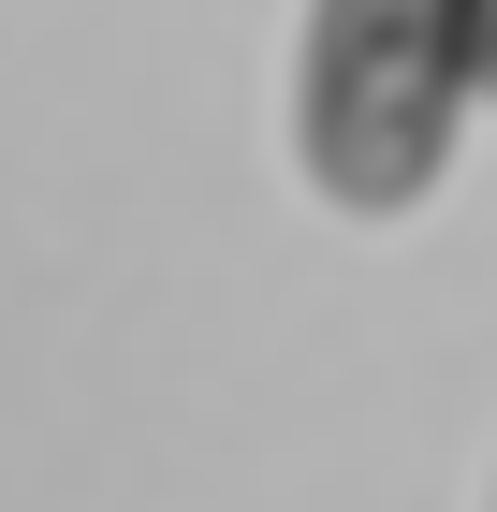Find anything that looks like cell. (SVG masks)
<instances>
[{
	"instance_id": "1",
	"label": "cell",
	"mask_w": 497,
	"mask_h": 512,
	"mask_svg": "<svg viewBox=\"0 0 497 512\" xmlns=\"http://www.w3.org/2000/svg\"><path fill=\"white\" fill-rule=\"evenodd\" d=\"M468 118V0H307L293 161L337 220H410Z\"/></svg>"
},
{
	"instance_id": "2",
	"label": "cell",
	"mask_w": 497,
	"mask_h": 512,
	"mask_svg": "<svg viewBox=\"0 0 497 512\" xmlns=\"http://www.w3.org/2000/svg\"><path fill=\"white\" fill-rule=\"evenodd\" d=\"M468 88H497V0H468Z\"/></svg>"
}]
</instances>
